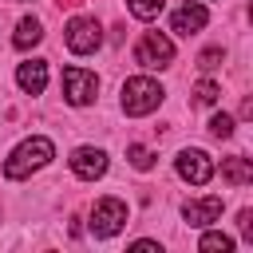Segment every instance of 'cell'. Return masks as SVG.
I'll list each match as a JSON object with an SVG mask.
<instances>
[{
    "instance_id": "6da1fadb",
    "label": "cell",
    "mask_w": 253,
    "mask_h": 253,
    "mask_svg": "<svg viewBox=\"0 0 253 253\" xmlns=\"http://www.w3.org/2000/svg\"><path fill=\"white\" fill-rule=\"evenodd\" d=\"M55 158V146H51V138H24L16 150H12V158L4 162V178H28L32 170H40V166H47Z\"/></svg>"
},
{
    "instance_id": "7a4b0ae2",
    "label": "cell",
    "mask_w": 253,
    "mask_h": 253,
    "mask_svg": "<svg viewBox=\"0 0 253 253\" xmlns=\"http://www.w3.org/2000/svg\"><path fill=\"white\" fill-rule=\"evenodd\" d=\"M158 103H162V87L154 79L134 75L123 83V111L126 115H150V111H158Z\"/></svg>"
},
{
    "instance_id": "3957f363",
    "label": "cell",
    "mask_w": 253,
    "mask_h": 253,
    "mask_svg": "<svg viewBox=\"0 0 253 253\" xmlns=\"http://www.w3.org/2000/svg\"><path fill=\"white\" fill-rule=\"evenodd\" d=\"M126 225V202L119 198H99L91 210V233L95 237H115Z\"/></svg>"
},
{
    "instance_id": "277c9868",
    "label": "cell",
    "mask_w": 253,
    "mask_h": 253,
    "mask_svg": "<svg viewBox=\"0 0 253 253\" xmlns=\"http://www.w3.org/2000/svg\"><path fill=\"white\" fill-rule=\"evenodd\" d=\"M63 40H67V47H71L75 55H87V51H95V47L103 43V28H99L95 16H75V20L67 24Z\"/></svg>"
},
{
    "instance_id": "5b68a950",
    "label": "cell",
    "mask_w": 253,
    "mask_h": 253,
    "mask_svg": "<svg viewBox=\"0 0 253 253\" xmlns=\"http://www.w3.org/2000/svg\"><path fill=\"white\" fill-rule=\"evenodd\" d=\"M170 59H174L170 36H162V32H142V40H138V47H134V63H138V67H166Z\"/></svg>"
},
{
    "instance_id": "8992f818",
    "label": "cell",
    "mask_w": 253,
    "mask_h": 253,
    "mask_svg": "<svg viewBox=\"0 0 253 253\" xmlns=\"http://www.w3.org/2000/svg\"><path fill=\"white\" fill-rule=\"evenodd\" d=\"M99 91V75L95 71H83V67H67L63 71V99L71 107H87Z\"/></svg>"
},
{
    "instance_id": "52a82bcc",
    "label": "cell",
    "mask_w": 253,
    "mask_h": 253,
    "mask_svg": "<svg viewBox=\"0 0 253 253\" xmlns=\"http://www.w3.org/2000/svg\"><path fill=\"white\" fill-rule=\"evenodd\" d=\"M178 174L190 182V186H206L213 178V158L206 150H182L178 154Z\"/></svg>"
},
{
    "instance_id": "ba28073f",
    "label": "cell",
    "mask_w": 253,
    "mask_h": 253,
    "mask_svg": "<svg viewBox=\"0 0 253 253\" xmlns=\"http://www.w3.org/2000/svg\"><path fill=\"white\" fill-rule=\"evenodd\" d=\"M71 174L83 178V182L103 178V174H107V154H103L99 146H79V150L71 154Z\"/></svg>"
},
{
    "instance_id": "9c48e42d",
    "label": "cell",
    "mask_w": 253,
    "mask_h": 253,
    "mask_svg": "<svg viewBox=\"0 0 253 253\" xmlns=\"http://www.w3.org/2000/svg\"><path fill=\"white\" fill-rule=\"evenodd\" d=\"M206 20H210V12H206L202 4H182V8L170 16V32H178V36H194V32L206 28Z\"/></svg>"
},
{
    "instance_id": "30bf717a",
    "label": "cell",
    "mask_w": 253,
    "mask_h": 253,
    "mask_svg": "<svg viewBox=\"0 0 253 253\" xmlns=\"http://www.w3.org/2000/svg\"><path fill=\"white\" fill-rule=\"evenodd\" d=\"M16 83H20V91L40 95V91L47 87V63H43V59H28V63H20V67H16Z\"/></svg>"
},
{
    "instance_id": "8fae6325",
    "label": "cell",
    "mask_w": 253,
    "mask_h": 253,
    "mask_svg": "<svg viewBox=\"0 0 253 253\" xmlns=\"http://www.w3.org/2000/svg\"><path fill=\"white\" fill-rule=\"evenodd\" d=\"M182 217L190 225H210L221 217V198H198V202H186L182 206Z\"/></svg>"
},
{
    "instance_id": "7c38bea8",
    "label": "cell",
    "mask_w": 253,
    "mask_h": 253,
    "mask_svg": "<svg viewBox=\"0 0 253 253\" xmlns=\"http://www.w3.org/2000/svg\"><path fill=\"white\" fill-rule=\"evenodd\" d=\"M221 178L233 182V186H249V182H253L249 158H221Z\"/></svg>"
},
{
    "instance_id": "4fadbf2b",
    "label": "cell",
    "mask_w": 253,
    "mask_h": 253,
    "mask_svg": "<svg viewBox=\"0 0 253 253\" xmlns=\"http://www.w3.org/2000/svg\"><path fill=\"white\" fill-rule=\"evenodd\" d=\"M40 40H43V28H40V20H32V16H28V20H20V24H16V36H12V43H16L20 51H24V47H36Z\"/></svg>"
},
{
    "instance_id": "5bb4252c",
    "label": "cell",
    "mask_w": 253,
    "mask_h": 253,
    "mask_svg": "<svg viewBox=\"0 0 253 253\" xmlns=\"http://www.w3.org/2000/svg\"><path fill=\"white\" fill-rule=\"evenodd\" d=\"M217 95H221V87H217L213 79H202V83L194 87V103H198V107H213Z\"/></svg>"
},
{
    "instance_id": "9a60e30c",
    "label": "cell",
    "mask_w": 253,
    "mask_h": 253,
    "mask_svg": "<svg viewBox=\"0 0 253 253\" xmlns=\"http://www.w3.org/2000/svg\"><path fill=\"white\" fill-rule=\"evenodd\" d=\"M198 249H202V253H229V249H233V237H225V233H206V237L198 241Z\"/></svg>"
},
{
    "instance_id": "2e32d148",
    "label": "cell",
    "mask_w": 253,
    "mask_h": 253,
    "mask_svg": "<svg viewBox=\"0 0 253 253\" xmlns=\"http://www.w3.org/2000/svg\"><path fill=\"white\" fill-rule=\"evenodd\" d=\"M162 4H166V0H126V8H130L138 20H154V16L162 12Z\"/></svg>"
},
{
    "instance_id": "e0dca14e",
    "label": "cell",
    "mask_w": 253,
    "mask_h": 253,
    "mask_svg": "<svg viewBox=\"0 0 253 253\" xmlns=\"http://www.w3.org/2000/svg\"><path fill=\"white\" fill-rule=\"evenodd\" d=\"M126 158H130L134 170H150V166H154V154H150L146 146H126Z\"/></svg>"
},
{
    "instance_id": "ac0fdd59",
    "label": "cell",
    "mask_w": 253,
    "mask_h": 253,
    "mask_svg": "<svg viewBox=\"0 0 253 253\" xmlns=\"http://www.w3.org/2000/svg\"><path fill=\"white\" fill-rule=\"evenodd\" d=\"M210 134H213V138H229V134H233V119H229V115H213V119H210Z\"/></svg>"
},
{
    "instance_id": "d6986e66",
    "label": "cell",
    "mask_w": 253,
    "mask_h": 253,
    "mask_svg": "<svg viewBox=\"0 0 253 253\" xmlns=\"http://www.w3.org/2000/svg\"><path fill=\"white\" fill-rule=\"evenodd\" d=\"M198 67H202V71H213V67H221V47H210V51H202V55H198Z\"/></svg>"
},
{
    "instance_id": "ffe728a7",
    "label": "cell",
    "mask_w": 253,
    "mask_h": 253,
    "mask_svg": "<svg viewBox=\"0 0 253 253\" xmlns=\"http://www.w3.org/2000/svg\"><path fill=\"white\" fill-rule=\"evenodd\" d=\"M237 225H241L245 237H253V210H241V213H237Z\"/></svg>"
}]
</instances>
